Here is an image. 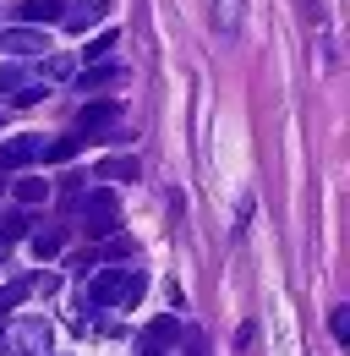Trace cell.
<instances>
[{"mask_svg":"<svg viewBox=\"0 0 350 356\" xmlns=\"http://www.w3.org/2000/svg\"><path fill=\"white\" fill-rule=\"evenodd\" d=\"M142 296V274L137 268H93V285H88V302L93 307H110V302H121V307H131Z\"/></svg>","mask_w":350,"mask_h":356,"instance_id":"6da1fadb","label":"cell"},{"mask_svg":"<svg viewBox=\"0 0 350 356\" xmlns=\"http://www.w3.org/2000/svg\"><path fill=\"white\" fill-rule=\"evenodd\" d=\"M49 346H55L49 318H17V323L6 329V340H0L6 356H49Z\"/></svg>","mask_w":350,"mask_h":356,"instance_id":"7a4b0ae2","label":"cell"},{"mask_svg":"<svg viewBox=\"0 0 350 356\" xmlns=\"http://www.w3.org/2000/svg\"><path fill=\"white\" fill-rule=\"evenodd\" d=\"M77 137H126L121 132V104H110V99H99V104H83V115H77Z\"/></svg>","mask_w":350,"mask_h":356,"instance_id":"3957f363","label":"cell"},{"mask_svg":"<svg viewBox=\"0 0 350 356\" xmlns=\"http://www.w3.org/2000/svg\"><path fill=\"white\" fill-rule=\"evenodd\" d=\"M33 159H44V137L17 132V137H6V143H0V176L22 170V165H33Z\"/></svg>","mask_w":350,"mask_h":356,"instance_id":"277c9868","label":"cell"},{"mask_svg":"<svg viewBox=\"0 0 350 356\" xmlns=\"http://www.w3.org/2000/svg\"><path fill=\"white\" fill-rule=\"evenodd\" d=\"M0 49H6V55H39V49H44V33L33 28V22L6 28V33H0Z\"/></svg>","mask_w":350,"mask_h":356,"instance_id":"5b68a950","label":"cell"},{"mask_svg":"<svg viewBox=\"0 0 350 356\" xmlns=\"http://www.w3.org/2000/svg\"><path fill=\"white\" fill-rule=\"evenodd\" d=\"M104 11H110V0H83V6H66V11H60V22H66L72 33H88Z\"/></svg>","mask_w":350,"mask_h":356,"instance_id":"8992f818","label":"cell"},{"mask_svg":"<svg viewBox=\"0 0 350 356\" xmlns=\"http://www.w3.org/2000/svg\"><path fill=\"white\" fill-rule=\"evenodd\" d=\"M60 11H66V0H22V6H17V17H22V22H33V28L60 22Z\"/></svg>","mask_w":350,"mask_h":356,"instance_id":"52a82bcc","label":"cell"},{"mask_svg":"<svg viewBox=\"0 0 350 356\" xmlns=\"http://www.w3.org/2000/svg\"><path fill=\"white\" fill-rule=\"evenodd\" d=\"M241 11H247V0H214V28H219V39H235V33H241Z\"/></svg>","mask_w":350,"mask_h":356,"instance_id":"ba28073f","label":"cell"},{"mask_svg":"<svg viewBox=\"0 0 350 356\" xmlns=\"http://www.w3.org/2000/svg\"><path fill=\"white\" fill-rule=\"evenodd\" d=\"M175 334H181V323H175V318H153L142 340H148V346H175Z\"/></svg>","mask_w":350,"mask_h":356,"instance_id":"9c48e42d","label":"cell"},{"mask_svg":"<svg viewBox=\"0 0 350 356\" xmlns=\"http://www.w3.org/2000/svg\"><path fill=\"white\" fill-rule=\"evenodd\" d=\"M22 296H33V280H11V285H0V312H11Z\"/></svg>","mask_w":350,"mask_h":356,"instance_id":"30bf717a","label":"cell"},{"mask_svg":"<svg viewBox=\"0 0 350 356\" xmlns=\"http://www.w3.org/2000/svg\"><path fill=\"white\" fill-rule=\"evenodd\" d=\"M83 214H121V203H115V192H88Z\"/></svg>","mask_w":350,"mask_h":356,"instance_id":"8fae6325","label":"cell"},{"mask_svg":"<svg viewBox=\"0 0 350 356\" xmlns=\"http://www.w3.org/2000/svg\"><path fill=\"white\" fill-rule=\"evenodd\" d=\"M99 176H110V181H131V176H137V159H104V165H99Z\"/></svg>","mask_w":350,"mask_h":356,"instance_id":"7c38bea8","label":"cell"},{"mask_svg":"<svg viewBox=\"0 0 350 356\" xmlns=\"http://www.w3.org/2000/svg\"><path fill=\"white\" fill-rule=\"evenodd\" d=\"M77 148H83V137L72 132V137H60V143H44V159H72Z\"/></svg>","mask_w":350,"mask_h":356,"instance_id":"4fadbf2b","label":"cell"},{"mask_svg":"<svg viewBox=\"0 0 350 356\" xmlns=\"http://www.w3.org/2000/svg\"><path fill=\"white\" fill-rule=\"evenodd\" d=\"M17 197H22V203H39V197H49V181H39V176L17 181Z\"/></svg>","mask_w":350,"mask_h":356,"instance_id":"5bb4252c","label":"cell"},{"mask_svg":"<svg viewBox=\"0 0 350 356\" xmlns=\"http://www.w3.org/2000/svg\"><path fill=\"white\" fill-rule=\"evenodd\" d=\"M88 236H115V225H121V220H115V214H88Z\"/></svg>","mask_w":350,"mask_h":356,"instance_id":"9a60e30c","label":"cell"},{"mask_svg":"<svg viewBox=\"0 0 350 356\" xmlns=\"http://www.w3.org/2000/svg\"><path fill=\"white\" fill-rule=\"evenodd\" d=\"M33 252H39V258L60 252V230H39V236H33Z\"/></svg>","mask_w":350,"mask_h":356,"instance_id":"2e32d148","label":"cell"},{"mask_svg":"<svg viewBox=\"0 0 350 356\" xmlns=\"http://www.w3.org/2000/svg\"><path fill=\"white\" fill-rule=\"evenodd\" d=\"M17 88H22V72H17V66H0V99L17 93Z\"/></svg>","mask_w":350,"mask_h":356,"instance_id":"e0dca14e","label":"cell"},{"mask_svg":"<svg viewBox=\"0 0 350 356\" xmlns=\"http://www.w3.org/2000/svg\"><path fill=\"white\" fill-rule=\"evenodd\" d=\"M44 72H49L55 83H66V77H72V60H66V55H49V66H44Z\"/></svg>","mask_w":350,"mask_h":356,"instance_id":"ac0fdd59","label":"cell"},{"mask_svg":"<svg viewBox=\"0 0 350 356\" xmlns=\"http://www.w3.org/2000/svg\"><path fill=\"white\" fill-rule=\"evenodd\" d=\"M121 44V39H115V33H99V39H93V44H88V55H93V60H99V55H110V49Z\"/></svg>","mask_w":350,"mask_h":356,"instance_id":"d6986e66","label":"cell"},{"mask_svg":"<svg viewBox=\"0 0 350 356\" xmlns=\"http://www.w3.org/2000/svg\"><path fill=\"white\" fill-rule=\"evenodd\" d=\"M104 264V258H99V252H77V258H72V268H77V274H93V268Z\"/></svg>","mask_w":350,"mask_h":356,"instance_id":"ffe728a7","label":"cell"},{"mask_svg":"<svg viewBox=\"0 0 350 356\" xmlns=\"http://www.w3.org/2000/svg\"><path fill=\"white\" fill-rule=\"evenodd\" d=\"M39 83H22V88H17V93H11V99H17V104H39Z\"/></svg>","mask_w":350,"mask_h":356,"instance_id":"44dd1931","label":"cell"},{"mask_svg":"<svg viewBox=\"0 0 350 356\" xmlns=\"http://www.w3.org/2000/svg\"><path fill=\"white\" fill-rule=\"evenodd\" d=\"M328 329H334V340H350V312L340 307V312H334V323H328Z\"/></svg>","mask_w":350,"mask_h":356,"instance_id":"7402d4cb","label":"cell"},{"mask_svg":"<svg viewBox=\"0 0 350 356\" xmlns=\"http://www.w3.org/2000/svg\"><path fill=\"white\" fill-rule=\"evenodd\" d=\"M33 291H44V296H49V291H60V274H39V280H33Z\"/></svg>","mask_w":350,"mask_h":356,"instance_id":"603a6c76","label":"cell"},{"mask_svg":"<svg viewBox=\"0 0 350 356\" xmlns=\"http://www.w3.org/2000/svg\"><path fill=\"white\" fill-rule=\"evenodd\" d=\"M0 192H6V176H0Z\"/></svg>","mask_w":350,"mask_h":356,"instance_id":"cb8c5ba5","label":"cell"},{"mask_svg":"<svg viewBox=\"0 0 350 356\" xmlns=\"http://www.w3.org/2000/svg\"><path fill=\"white\" fill-rule=\"evenodd\" d=\"M148 356H165V351H148Z\"/></svg>","mask_w":350,"mask_h":356,"instance_id":"d4e9b609","label":"cell"}]
</instances>
